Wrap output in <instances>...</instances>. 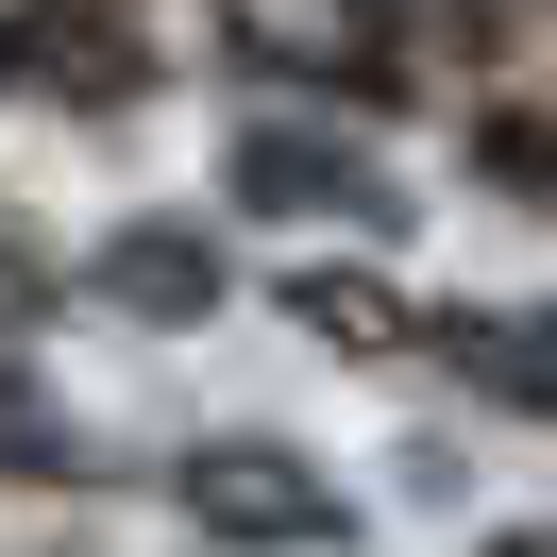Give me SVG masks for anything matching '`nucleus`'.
Segmentation results:
<instances>
[{
	"label": "nucleus",
	"mask_w": 557,
	"mask_h": 557,
	"mask_svg": "<svg viewBox=\"0 0 557 557\" xmlns=\"http://www.w3.org/2000/svg\"><path fill=\"white\" fill-rule=\"evenodd\" d=\"M237 186H253L271 220H388V186H372V152H355V136H253Z\"/></svg>",
	"instance_id": "2"
},
{
	"label": "nucleus",
	"mask_w": 557,
	"mask_h": 557,
	"mask_svg": "<svg viewBox=\"0 0 557 557\" xmlns=\"http://www.w3.org/2000/svg\"><path fill=\"white\" fill-rule=\"evenodd\" d=\"M0 473H69V422H51L35 355H17V321H0Z\"/></svg>",
	"instance_id": "5"
},
{
	"label": "nucleus",
	"mask_w": 557,
	"mask_h": 557,
	"mask_svg": "<svg viewBox=\"0 0 557 557\" xmlns=\"http://www.w3.org/2000/svg\"><path fill=\"white\" fill-rule=\"evenodd\" d=\"M102 271L136 287V305H203V287H220V253H203V237H119Z\"/></svg>",
	"instance_id": "6"
},
{
	"label": "nucleus",
	"mask_w": 557,
	"mask_h": 557,
	"mask_svg": "<svg viewBox=\"0 0 557 557\" xmlns=\"http://www.w3.org/2000/svg\"><path fill=\"white\" fill-rule=\"evenodd\" d=\"M0 51H17V35H0Z\"/></svg>",
	"instance_id": "8"
},
{
	"label": "nucleus",
	"mask_w": 557,
	"mask_h": 557,
	"mask_svg": "<svg viewBox=\"0 0 557 557\" xmlns=\"http://www.w3.org/2000/svg\"><path fill=\"white\" fill-rule=\"evenodd\" d=\"M490 557H557V523H507V541H490Z\"/></svg>",
	"instance_id": "7"
},
{
	"label": "nucleus",
	"mask_w": 557,
	"mask_h": 557,
	"mask_svg": "<svg viewBox=\"0 0 557 557\" xmlns=\"http://www.w3.org/2000/svg\"><path fill=\"white\" fill-rule=\"evenodd\" d=\"M186 523L203 541H338V473H305L287 440H203L186 456Z\"/></svg>",
	"instance_id": "1"
},
{
	"label": "nucleus",
	"mask_w": 557,
	"mask_h": 557,
	"mask_svg": "<svg viewBox=\"0 0 557 557\" xmlns=\"http://www.w3.org/2000/svg\"><path fill=\"white\" fill-rule=\"evenodd\" d=\"M237 17L271 35V69H338V51L372 69V0H237Z\"/></svg>",
	"instance_id": "3"
},
{
	"label": "nucleus",
	"mask_w": 557,
	"mask_h": 557,
	"mask_svg": "<svg viewBox=\"0 0 557 557\" xmlns=\"http://www.w3.org/2000/svg\"><path fill=\"white\" fill-rule=\"evenodd\" d=\"M287 321H305V338H338V355H388V338H406V305H388L372 271H305V287H287Z\"/></svg>",
	"instance_id": "4"
}]
</instances>
